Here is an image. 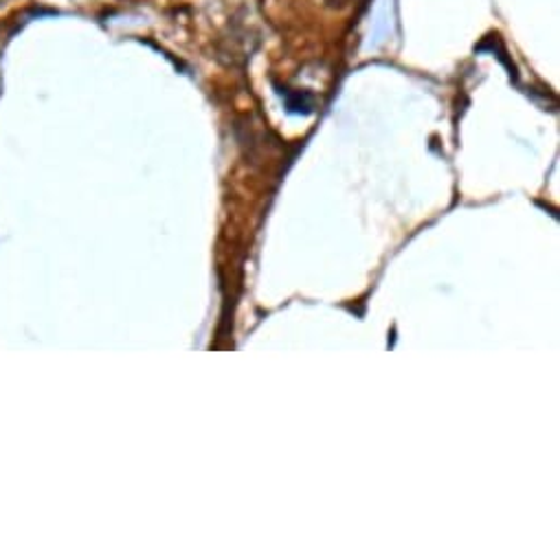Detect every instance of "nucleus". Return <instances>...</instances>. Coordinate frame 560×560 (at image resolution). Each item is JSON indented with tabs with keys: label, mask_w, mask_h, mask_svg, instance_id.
<instances>
[{
	"label": "nucleus",
	"mask_w": 560,
	"mask_h": 560,
	"mask_svg": "<svg viewBox=\"0 0 560 560\" xmlns=\"http://www.w3.org/2000/svg\"><path fill=\"white\" fill-rule=\"evenodd\" d=\"M324 3L330 8V10H346L350 8L354 0H324Z\"/></svg>",
	"instance_id": "1"
}]
</instances>
